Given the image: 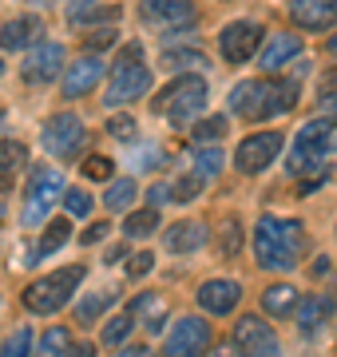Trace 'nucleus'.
Returning a JSON list of instances; mask_svg holds the SVG:
<instances>
[{"label":"nucleus","mask_w":337,"mask_h":357,"mask_svg":"<svg viewBox=\"0 0 337 357\" xmlns=\"http://www.w3.org/2000/svg\"><path fill=\"white\" fill-rule=\"evenodd\" d=\"M116 40H119V32H116V28H95V32H91V36H88V48L91 52H100V48H111V44H116Z\"/></svg>","instance_id":"43"},{"label":"nucleus","mask_w":337,"mask_h":357,"mask_svg":"<svg viewBox=\"0 0 337 357\" xmlns=\"http://www.w3.org/2000/svg\"><path fill=\"white\" fill-rule=\"evenodd\" d=\"M64 175H60V167L52 163H36L32 167V175H28V187H24V211H20V218H24V227H40L44 218H48V211L56 206V199H64Z\"/></svg>","instance_id":"4"},{"label":"nucleus","mask_w":337,"mask_h":357,"mask_svg":"<svg viewBox=\"0 0 337 357\" xmlns=\"http://www.w3.org/2000/svg\"><path fill=\"white\" fill-rule=\"evenodd\" d=\"M68 20H72V28L111 24V20H119V8H116V4H100V0H72Z\"/></svg>","instance_id":"20"},{"label":"nucleus","mask_w":337,"mask_h":357,"mask_svg":"<svg viewBox=\"0 0 337 357\" xmlns=\"http://www.w3.org/2000/svg\"><path fill=\"white\" fill-rule=\"evenodd\" d=\"M111 302H116L111 294H88V298H84V302L76 306V321H79V326H88V321H95V318H100V314H104L107 306H111Z\"/></svg>","instance_id":"34"},{"label":"nucleus","mask_w":337,"mask_h":357,"mask_svg":"<svg viewBox=\"0 0 337 357\" xmlns=\"http://www.w3.org/2000/svg\"><path fill=\"white\" fill-rule=\"evenodd\" d=\"M68 238H72V222H68V218H56V222H48V230H44V238H40L36 255H40V258L56 255V250H60Z\"/></svg>","instance_id":"28"},{"label":"nucleus","mask_w":337,"mask_h":357,"mask_svg":"<svg viewBox=\"0 0 337 357\" xmlns=\"http://www.w3.org/2000/svg\"><path fill=\"white\" fill-rule=\"evenodd\" d=\"M159 68H167V72H191V68H207V56L195 48H182V52H163L159 56Z\"/></svg>","instance_id":"24"},{"label":"nucleus","mask_w":337,"mask_h":357,"mask_svg":"<svg viewBox=\"0 0 337 357\" xmlns=\"http://www.w3.org/2000/svg\"><path fill=\"white\" fill-rule=\"evenodd\" d=\"M131 330H135V314L127 310V314H116V318L107 321V326H104V333H100V342L116 349V345H123V342L131 337Z\"/></svg>","instance_id":"30"},{"label":"nucleus","mask_w":337,"mask_h":357,"mask_svg":"<svg viewBox=\"0 0 337 357\" xmlns=\"http://www.w3.org/2000/svg\"><path fill=\"white\" fill-rule=\"evenodd\" d=\"M214 250H219L222 258H238V250H242V222H238V218H226V222L219 227Z\"/></svg>","instance_id":"27"},{"label":"nucleus","mask_w":337,"mask_h":357,"mask_svg":"<svg viewBox=\"0 0 337 357\" xmlns=\"http://www.w3.org/2000/svg\"><path fill=\"white\" fill-rule=\"evenodd\" d=\"M84 274H88L84 266H60V270H52V274L36 278L24 290V310L28 314H56V310L72 298V290L84 282Z\"/></svg>","instance_id":"5"},{"label":"nucleus","mask_w":337,"mask_h":357,"mask_svg":"<svg viewBox=\"0 0 337 357\" xmlns=\"http://www.w3.org/2000/svg\"><path fill=\"white\" fill-rule=\"evenodd\" d=\"M242 302V286L234 278H210L198 286V306L207 310V314H214V318H226V314H234V306Z\"/></svg>","instance_id":"15"},{"label":"nucleus","mask_w":337,"mask_h":357,"mask_svg":"<svg viewBox=\"0 0 337 357\" xmlns=\"http://www.w3.org/2000/svg\"><path fill=\"white\" fill-rule=\"evenodd\" d=\"M337 151V128L329 123V119H310V123H301L298 131V147H294V155H290V171L294 175H301V171H310V167H322L325 155Z\"/></svg>","instance_id":"6"},{"label":"nucleus","mask_w":337,"mask_h":357,"mask_svg":"<svg viewBox=\"0 0 337 357\" xmlns=\"http://www.w3.org/2000/svg\"><path fill=\"white\" fill-rule=\"evenodd\" d=\"M301 294L298 286H290V282H274V286H266L262 290V310L270 314V318H290L294 310H298Z\"/></svg>","instance_id":"21"},{"label":"nucleus","mask_w":337,"mask_h":357,"mask_svg":"<svg viewBox=\"0 0 337 357\" xmlns=\"http://www.w3.org/2000/svg\"><path fill=\"white\" fill-rule=\"evenodd\" d=\"M334 310H337V302L334 298H310V302H306V306H301V314H298V330L301 333H318L325 326V321L334 318Z\"/></svg>","instance_id":"23"},{"label":"nucleus","mask_w":337,"mask_h":357,"mask_svg":"<svg viewBox=\"0 0 337 357\" xmlns=\"http://www.w3.org/2000/svg\"><path fill=\"white\" fill-rule=\"evenodd\" d=\"M84 175H88L91 183H111L116 163H111L107 155H88V159H84Z\"/></svg>","instance_id":"35"},{"label":"nucleus","mask_w":337,"mask_h":357,"mask_svg":"<svg viewBox=\"0 0 337 357\" xmlns=\"http://www.w3.org/2000/svg\"><path fill=\"white\" fill-rule=\"evenodd\" d=\"M210 342H214V333H210V321L203 318H179L171 326L167 342H163V354L171 357H198L207 354Z\"/></svg>","instance_id":"9"},{"label":"nucleus","mask_w":337,"mask_h":357,"mask_svg":"<svg viewBox=\"0 0 337 357\" xmlns=\"http://www.w3.org/2000/svg\"><path fill=\"white\" fill-rule=\"evenodd\" d=\"M290 16L306 32H329L337 24V0H290Z\"/></svg>","instance_id":"16"},{"label":"nucleus","mask_w":337,"mask_h":357,"mask_svg":"<svg viewBox=\"0 0 337 357\" xmlns=\"http://www.w3.org/2000/svg\"><path fill=\"white\" fill-rule=\"evenodd\" d=\"M151 107H155L159 115H167L175 128H182V123H191L203 107H207V79L203 76H179L171 88H163L151 100Z\"/></svg>","instance_id":"3"},{"label":"nucleus","mask_w":337,"mask_h":357,"mask_svg":"<svg viewBox=\"0 0 337 357\" xmlns=\"http://www.w3.org/2000/svg\"><path fill=\"white\" fill-rule=\"evenodd\" d=\"M195 171L203 178L219 175V171H222V151H219V147H207V143H203V147L195 151Z\"/></svg>","instance_id":"36"},{"label":"nucleus","mask_w":337,"mask_h":357,"mask_svg":"<svg viewBox=\"0 0 337 357\" xmlns=\"http://www.w3.org/2000/svg\"><path fill=\"white\" fill-rule=\"evenodd\" d=\"M60 72H64V48H60L56 40L32 44L28 56H24V64H20V76H24L28 84H52Z\"/></svg>","instance_id":"12"},{"label":"nucleus","mask_w":337,"mask_h":357,"mask_svg":"<svg viewBox=\"0 0 337 357\" xmlns=\"http://www.w3.org/2000/svg\"><path fill=\"white\" fill-rule=\"evenodd\" d=\"M298 56H301V36H294V32H274L258 48V68L262 72H278V68H285L290 60H298Z\"/></svg>","instance_id":"17"},{"label":"nucleus","mask_w":337,"mask_h":357,"mask_svg":"<svg viewBox=\"0 0 337 357\" xmlns=\"http://www.w3.org/2000/svg\"><path fill=\"white\" fill-rule=\"evenodd\" d=\"M198 187H203V175H182L175 187H171V199H179V203H191V199H198Z\"/></svg>","instance_id":"40"},{"label":"nucleus","mask_w":337,"mask_h":357,"mask_svg":"<svg viewBox=\"0 0 337 357\" xmlns=\"http://www.w3.org/2000/svg\"><path fill=\"white\" fill-rule=\"evenodd\" d=\"M28 349H32V330H28V326L13 330L4 342H0V354L4 357H20V354H28Z\"/></svg>","instance_id":"37"},{"label":"nucleus","mask_w":337,"mask_h":357,"mask_svg":"<svg viewBox=\"0 0 337 357\" xmlns=\"http://www.w3.org/2000/svg\"><path fill=\"white\" fill-rule=\"evenodd\" d=\"M258 48H262V28L254 20H230V24L222 28L219 52L226 64H246Z\"/></svg>","instance_id":"11"},{"label":"nucleus","mask_w":337,"mask_h":357,"mask_svg":"<svg viewBox=\"0 0 337 357\" xmlns=\"http://www.w3.org/2000/svg\"><path fill=\"white\" fill-rule=\"evenodd\" d=\"M310 234L298 218H258L254 227V258L262 270H294L306 258Z\"/></svg>","instance_id":"1"},{"label":"nucleus","mask_w":337,"mask_h":357,"mask_svg":"<svg viewBox=\"0 0 337 357\" xmlns=\"http://www.w3.org/2000/svg\"><path fill=\"white\" fill-rule=\"evenodd\" d=\"M151 270H155V255H151V250L127 255V278H147Z\"/></svg>","instance_id":"41"},{"label":"nucleus","mask_w":337,"mask_h":357,"mask_svg":"<svg viewBox=\"0 0 337 357\" xmlns=\"http://www.w3.org/2000/svg\"><path fill=\"white\" fill-rule=\"evenodd\" d=\"M139 16L155 28H191L198 8L195 0H139Z\"/></svg>","instance_id":"14"},{"label":"nucleus","mask_w":337,"mask_h":357,"mask_svg":"<svg viewBox=\"0 0 337 357\" xmlns=\"http://www.w3.org/2000/svg\"><path fill=\"white\" fill-rule=\"evenodd\" d=\"M151 306H159V302L151 298V294H143V298H135V302H131V314H147Z\"/></svg>","instance_id":"45"},{"label":"nucleus","mask_w":337,"mask_h":357,"mask_svg":"<svg viewBox=\"0 0 337 357\" xmlns=\"http://www.w3.org/2000/svg\"><path fill=\"white\" fill-rule=\"evenodd\" d=\"M207 246V227L198 218H187V222H175L167 227V250L171 255H195Z\"/></svg>","instance_id":"19"},{"label":"nucleus","mask_w":337,"mask_h":357,"mask_svg":"<svg viewBox=\"0 0 337 357\" xmlns=\"http://www.w3.org/2000/svg\"><path fill=\"white\" fill-rule=\"evenodd\" d=\"M135 178H119V183H111L107 187V195H104V203H107V211H131V203H135Z\"/></svg>","instance_id":"33"},{"label":"nucleus","mask_w":337,"mask_h":357,"mask_svg":"<svg viewBox=\"0 0 337 357\" xmlns=\"http://www.w3.org/2000/svg\"><path fill=\"white\" fill-rule=\"evenodd\" d=\"M318 107L322 112H337V72H325L322 84H318Z\"/></svg>","instance_id":"38"},{"label":"nucleus","mask_w":337,"mask_h":357,"mask_svg":"<svg viewBox=\"0 0 337 357\" xmlns=\"http://www.w3.org/2000/svg\"><path fill=\"white\" fill-rule=\"evenodd\" d=\"M107 234H111V222H91V227L84 230V238H79V243H84V246H91V243H104Z\"/></svg>","instance_id":"44"},{"label":"nucleus","mask_w":337,"mask_h":357,"mask_svg":"<svg viewBox=\"0 0 337 357\" xmlns=\"http://www.w3.org/2000/svg\"><path fill=\"white\" fill-rule=\"evenodd\" d=\"M24 163H28V147L20 139H4L0 143V178H13Z\"/></svg>","instance_id":"25"},{"label":"nucleus","mask_w":337,"mask_h":357,"mask_svg":"<svg viewBox=\"0 0 337 357\" xmlns=\"http://www.w3.org/2000/svg\"><path fill=\"white\" fill-rule=\"evenodd\" d=\"M329 52H334V56H337V32H334V36H329Z\"/></svg>","instance_id":"47"},{"label":"nucleus","mask_w":337,"mask_h":357,"mask_svg":"<svg viewBox=\"0 0 337 357\" xmlns=\"http://www.w3.org/2000/svg\"><path fill=\"white\" fill-rule=\"evenodd\" d=\"M270 96H274V79H242L230 88V115L238 119H270Z\"/></svg>","instance_id":"10"},{"label":"nucleus","mask_w":337,"mask_h":357,"mask_svg":"<svg viewBox=\"0 0 337 357\" xmlns=\"http://www.w3.org/2000/svg\"><path fill=\"white\" fill-rule=\"evenodd\" d=\"M226 135V115H207V119H198L195 128H191V143L203 147V143H219Z\"/></svg>","instance_id":"29"},{"label":"nucleus","mask_w":337,"mask_h":357,"mask_svg":"<svg viewBox=\"0 0 337 357\" xmlns=\"http://www.w3.org/2000/svg\"><path fill=\"white\" fill-rule=\"evenodd\" d=\"M123 258H127V246L119 243V246H111V250H107L104 262H107V266H116V262H123Z\"/></svg>","instance_id":"46"},{"label":"nucleus","mask_w":337,"mask_h":357,"mask_svg":"<svg viewBox=\"0 0 337 357\" xmlns=\"http://www.w3.org/2000/svg\"><path fill=\"white\" fill-rule=\"evenodd\" d=\"M147 88H151V68L143 64V48L139 44H127V48L119 52L116 68H111V84H107L104 103L107 107H119V103L143 100Z\"/></svg>","instance_id":"2"},{"label":"nucleus","mask_w":337,"mask_h":357,"mask_svg":"<svg viewBox=\"0 0 337 357\" xmlns=\"http://www.w3.org/2000/svg\"><path fill=\"white\" fill-rule=\"evenodd\" d=\"M282 147H285L282 131H258V135H246V139L238 143V151H234V167H238L242 175H262V171L278 159Z\"/></svg>","instance_id":"8"},{"label":"nucleus","mask_w":337,"mask_h":357,"mask_svg":"<svg viewBox=\"0 0 337 357\" xmlns=\"http://www.w3.org/2000/svg\"><path fill=\"white\" fill-rule=\"evenodd\" d=\"M107 135L131 143L135 139V119H131V115H111V119H107Z\"/></svg>","instance_id":"42"},{"label":"nucleus","mask_w":337,"mask_h":357,"mask_svg":"<svg viewBox=\"0 0 337 357\" xmlns=\"http://www.w3.org/2000/svg\"><path fill=\"white\" fill-rule=\"evenodd\" d=\"M64 206H68V215L88 218L91 215V195L79 191V187H68V191H64Z\"/></svg>","instance_id":"39"},{"label":"nucleus","mask_w":337,"mask_h":357,"mask_svg":"<svg viewBox=\"0 0 337 357\" xmlns=\"http://www.w3.org/2000/svg\"><path fill=\"white\" fill-rule=\"evenodd\" d=\"M84 139H88V131H84V119L76 112H60L44 123V147L56 159H76Z\"/></svg>","instance_id":"7"},{"label":"nucleus","mask_w":337,"mask_h":357,"mask_svg":"<svg viewBox=\"0 0 337 357\" xmlns=\"http://www.w3.org/2000/svg\"><path fill=\"white\" fill-rule=\"evenodd\" d=\"M100 79H104V60L91 52V56L76 60L72 68H64V96L68 100H79V96H88Z\"/></svg>","instance_id":"18"},{"label":"nucleus","mask_w":337,"mask_h":357,"mask_svg":"<svg viewBox=\"0 0 337 357\" xmlns=\"http://www.w3.org/2000/svg\"><path fill=\"white\" fill-rule=\"evenodd\" d=\"M36 28H40L36 16H16V20H8V24L0 28V48L16 52V48H24V44H32Z\"/></svg>","instance_id":"22"},{"label":"nucleus","mask_w":337,"mask_h":357,"mask_svg":"<svg viewBox=\"0 0 337 357\" xmlns=\"http://www.w3.org/2000/svg\"><path fill=\"white\" fill-rule=\"evenodd\" d=\"M294 103H298V79H278L274 84V96H270V119L294 112Z\"/></svg>","instance_id":"31"},{"label":"nucleus","mask_w":337,"mask_h":357,"mask_svg":"<svg viewBox=\"0 0 337 357\" xmlns=\"http://www.w3.org/2000/svg\"><path fill=\"white\" fill-rule=\"evenodd\" d=\"M40 354H76L72 330H64V326H52V330H44V333H40Z\"/></svg>","instance_id":"32"},{"label":"nucleus","mask_w":337,"mask_h":357,"mask_svg":"<svg viewBox=\"0 0 337 357\" xmlns=\"http://www.w3.org/2000/svg\"><path fill=\"white\" fill-rule=\"evenodd\" d=\"M155 227H159V211H155V203L143 206V211H131V215L123 218V234H127V238H143V234H151Z\"/></svg>","instance_id":"26"},{"label":"nucleus","mask_w":337,"mask_h":357,"mask_svg":"<svg viewBox=\"0 0 337 357\" xmlns=\"http://www.w3.org/2000/svg\"><path fill=\"white\" fill-rule=\"evenodd\" d=\"M234 345H238L242 354H254V357L282 354V342H278V333L270 330V321L254 318V314L234 321Z\"/></svg>","instance_id":"13"}]
</instances>
